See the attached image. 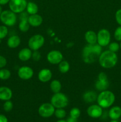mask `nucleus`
Here are the masks:
<instances>
[{"label":"nucleus","mask_w":121,"mask_h":122,"mask_svg":"<svg viewBox=\"0 0 121 122\" xmlns=\"http://www.w3.org/2000/svg\"><path fill=\"white\" fill-rule=\"evenodd\" d=\"M102 46L98 44H88L83 50V60L86 63L94 62L102 53Z\"/></svg>","instance_id":"nucleus-1"},{"label":"nucleus","mask_w":121,"mask_h":122,"mask_svg":"<svg viewBox=\"0 0 121 122\" xmlns=\"http://www.w3.org/2000/svg\"><path fill=\"white\" fill-rule=\"evenodd\" d=\"M118 57L115 52L110 50L103 51L98 57V62L102 67L104 69H111L116 65Z\"/></svg>","instance_id":"nucleus-2"},{"label":"nucleus","mask_w":121,"mask_h":122,"mask_svg":"<svg viewBox=\"0 0 121 122\" xmlns=\"http://www.w3.org/2000/svg\"><path fill=\"white\" fill-rule=\"evenodd\" d=\"M115 101V95L112 91L104 90L97 95V102L103 108H107L111 107Z\"/></svg>","instance_id":"nucleus-3"},{"label":"nucleus","mask_w":121,"mask_h":122,"mask_svg":"<svg viewBox=\"0 0 121 122\" xmlns=\"http://www.w3.org/2000/svg\"><path fill=\"white\" fill-rule=\"evenodd\" d=\"M68 98L64 94L58 92L54 94L51 99V103L56 108H64L68 104Z\"/></svg>","instance_id":"nucleus-4"},{"label":"nucleus","mask_w":121,"mask_h":122,"mask_svg":"<svg viewBox=\"0 0 121 122\" xmlns=\"http://www.w3.org/2000/svg\"><path fill=\"white\" fill-rule=\"evenodd\" d=\"M0 20L6 26H13L17 23L16 14L12 11H2L0 15Z\"/></svg>","instance_id":"nucleus-5"},{"label":"nucleus","mask_w":121,"mask_h":122,"mask_svg":"<svg viewBox=\"0 0 121 122\" xmlns=\"http://www.w3.org/2000/svg\"><path fill=\"white\" fill-rule=\"evenodd\" d=\"M45 43V38L42 35L39 34L34 35L29 39L28 46L33 51H37L42 48Z\"/></svg>","instance_id":"nucleus-6"},{"label":"nucleus","mask_w":121,"mask_h":122,"mask_svg":"<svg viewBox=\"0 0 121 122\" xmlns=\"http://www.w3.org/2000/svg\"><path fill=\"white\" fill-rule=\"evenodd\" d=\"M11 11L16 13H21L26 9L27 2L26 0H10L8 2Z\"/></svg>","instance_id":"nucleus-7"},{"label":"nucleus","mask_w":121,"mask_h":122,"mask_svg":"<svg viewBox=\"0 0 121 122\" xmlns=\"http://www.w3.org/2000/svg\"><path fill=\"white\" fill-rule=\"evenodd\" d=\"M97 43L101 46H106L110 44L111 35L108 30L102 29L100 30L97 34Z\"/></svg>","instance_id":"nucleus-8"},{"label":"nucleus","mask_w":121,"mask_h":122,"mask_svg":"<svg viewBox=\"0 0 121 122\" xmlns=\"http://www.w3.org/2000/svg\"><path fill=\"white\" fill-rule=\"evenodd\" d=\"M55 108L51 103H43L39 107L38 113L43 118H48L54 114Z\"/></svg>","instance_id":"nucleus-9"},{"label":"nucleus","mask_w":121,"mask_h":122,"mask_svg":"<svg viewBox=\"0 0 121 122\" xmlns=\"http://www.w3.org/2000/svg\"><path fill=\"white\" fill-rule=\"evenodd\" d=\"M47 60L52 64H58L63 60V55L58 50H52L47 55Z\"/></svg>","instance_id":"nucleus-10"},{"label":"nucleus","mask_w":121,"mask_h":122,"mask_svg":"<svg viewBox=\"0 0 121 122\" xmlns=\"http://www.w3.org/2000/svg\"><path fill=\"white\" fill-rule=\"evenodd\" d=\"M87 113L90 117L97 119L100 117L103 114V108L98 104H93L88 107Z\"/></svg>","instance_id":"nucleus-11"},{"label":"nucleus","mask_w":121,"mask_h":122,"mask_svg":"<svg viewBox=\"0 0 121 122\" xmlns=\"http://www.w3.org/2000/svg\"><path fill=\"white\" fill-rule=\"evenodd\" d=\"M17 73L18 76L21 79L28 80L33 77L34 71L30 67L23 66L18 70Z\"/></svg>","instance_id":"nucleus-12"},{"label":"nucleus","mask_w":121,"mask_h":122,"mask_svg":"<svg viewBox=\"0 0 121 122\" xmlns=\"http://www.w3.org/2000/svg\"><path fill=\"white\" fill-rule=\"evenodd\" d=\"M28 13L22 12L20 14V22L19 23V28L22 32H26L30 29V25L28 22Z\"/></svg>","instance_id":"nucleus-13"},{"label":"nucleus","mask_w":121,"mask_h":122,"mask_svg":"<svg viewBox=\"0 0 121 122\" xmlns=\"http://www.w3.org/2000/svg\"><path fill=\"white\" fill-rule=\"evenodd\" d=\"M52 77V73L48 69H43L40 70L38 73V79L42 82H47L51 79Z\"/></svg>","instance_id":"nucleus-14"},{"label":"nucleus","mask_w":121,"mask_h":122,"mask_svg":"<svg viewBox=\"0 0 121 122\" xmlns=\"http://www.w3.org/2000/svg\"><path fill=\"white\" fill-rule=\"evenodd\" d=\"M13 97V92L10 88L6 86L0 87V100L8 101Z\"/></svg>","instance_id":"nucleus-15"},{"label":"nucleus","mask_w":121,"mask_h":122,"mask_svg":"<svg viewBox=\"0 0 121 122\" xmlns=\"http://www.w3.org/2000/svg\"><path fill=\"white\" fill-rule=\"evenodd\" d=\"M28 22L30 26L33 27H38L42 23L43 18L41 15L37 14L30 15L28 17Z\"/></svg>","instance_id":"nucleus-16"},{"label":"nucleus","mask_w":121,"mask_h":122,"mask_svg":"<svg viewBox=\"0 0 121 122\" xmlns=\"http://www.w3.org/2000/svg\"><path fill=\"white\" fill-rule=\"evenodd\" d=\"M32 50H30L29 48H23L19 51L18 54L19 58L23 61H28L32 58Z\"/></svg>","instance_id":"nucleus-17"},{"label":"nucleus","mask_w":121,"mask_h":122,"mask_svg":"<svg viewBox=\"0 0 121 122\" xmlns=\"http://www.w3.org/2000/svg\"><path fill=\"white\" fill-rule=\"evenodd\" d=\"M109 116L112 120H117L121 117V107L119 106L112 107L109 111Z\"/></svg>","instance_id":"nucleus-18"},{"label":"nucleus","mask_w":121,"mask_h":122,"mask_svg":"<svg viewBox=\"0 0 121 122\" xmlns=\"http://www.w3.org/2000/svg\"><path fill=\"white\" fill-rule=\"evenodd\" d=\"M84 38L88 44H95L97 43V36L95 32L93 30H88L84 35Z\"/></svg>","instance_id":"nucleus-19"},{"label":"nucleus","mask_w":121,"mask_h":122,"mask_svg":"<svg viewBox=\"0 0 121 122\" xmlns=\"http://www.w3.org/2000/svg\"><path fill=\"white\" fill-rule=\"evenodd\" d=\"M21 39L17 35H13L7 40V45L10 48H16L20 45Z\"/></svg>","instance_id":"nucleus-20"},{"label":"nucleus","mask_w":121,"mask_h":122,"mask_svg":"<svg viewBox=\"0 0 121 122\" xmlns=\"http://www.w3.org/2000/svg\"><path fill=\"white\" fill-rule=\"evenodd\" d=\"M83 98L85 102L87 103H91L97 100V95L95 92L90 91L84 93Z\"/></svg>","instance_id":"nucleus-21"},{"label":"nucleus","mask_w":121,"mask_h":122,"mask_svg":"<svg viewBox=\"0 0 121 122\" xmlns=\"http://www.w3.org/2000/svg\"><path fill=\"white\" fill-rule=\"evenodd\" d=\"M109 86L108 80H98L96 83V88L100 91L107 90Z\"/></svg>","instance_id":"nucleus-22"},{"label":"nucleus","mask_w":121,"mask_h":122,"mask_svg":"<svg viewBox=\"0 0 121 122\" xmlns=\"http://www.w3.org/2000/svg\"><path fill=\"white\" fill-rule=\"evenodd\" d=\"M38 10H39L38 9V6L36 4L33 2H27L26 10H27V13L29 15L37 14L38 12Z\"/></svg>","instance_id":"nucleus-23"},{"label":"nucleus","mask_w":121,"mask_h":122,"mask_svg":"<svg viewBox=\"0 0 121 122\" xmlns=\"http://www.w3.org/2000/svg\"><path fill=\"white\" fill-rule=\"evenodd\" d=\"M61 83H60V81H59L58 80H53V81L51 82V84H50V88H51V90L52 91L54 94L60 92V90H61Z\"/></svg>","instance_id":"nucleus-24"},{"label":"nucleus","mask_w":121,"mask_h":122,"mask_svg":"<svg viewBox=\"0 0 121 122\" xmlns=\"http://www.w3.org/2000/svg\"><path fill=\"white\" fill-rule=\"evenodd\" d=\"M58 69L62 73H66L70 70V65L67 61L62 60L58 64Z\"/></svg>","instance_id":"nucleus-25"},{"label":"nucleus","mask_w":121,"mask_h":122,"mask_svg":"<svg viewBox=\"0 0 121 122\" xmlns=\"http://www.w3.org/2000/svg\"><path fill=\"white\" fill-rule=\"evenodd\" d=\"M11 72L9 70L6 69H1L0 70V79L7 80L10 77Z\"/></svg>","instance_id":"nucleus-26"},{"label":"nucleus","mask_w":121,"mask_h":122,"mask_svg":"<svg viewBox=\"0 0 121 122\" xmlns=\"http://www.w3.org/2000/svg\"><path fill=\"white\" fill-rule=\"evenodd\" d=\"M54 114L58 119H62L66 116V113L63 108H56Z\"/></svg>","instance_id":"nucleus-27"},{"label":"nucleus","mask_w":121,"mask_h":122,"mask_svg":"<svg viewBox=\"0 0 121 122\" xmlns=\"http://www.w3.org/2000/svg\"><path fill=\"white\" fill-rule=\"evenodd\" d=\"M81 114V111L77 107H74L72 109L70 110V117L74 118V119H77L79 117Z\"/></svg>","instance_id":"nucleus-28"},{"label":"nucleus","mask_w":121,"mask_h":122,"mask_svg":"<svg viewBox=\"0 0 121 122\" xmlns=\"http://www.w3.org/2000/svg\"><path fill=\"white\" fill-rule=\"evenodd\" d=\"M119 50L120 44H119L116 42H113L109 44V50H110V51L116 53Z\"/></svg>","instance_id":"nucleus-29"},{"label":"nucleus","mask_w":121,"mask_h":122,"mask_svg":"<svg viewBox=\"0 0 121 122\" xmlns=\"http://www.w3.org/2000/svg\"><path fill=\"white\" fill-rule=\"evenodd\" d=\"M8 33V29L5 25L0 26V39H2L5 38Z\"/></svg>","instance_id":"nucleus-30"},{"label":"nucleus","mask_w":121,"mask_h":122,"mask_svg":"<svg viewBox=\"0 0 121 122\" xmlns=\"http://www.w3.org/2000/svg\"><path fill=\"white\" fill-rule=\"evenodd\" d=\"M4 110L6 112H9L13 109V104L10 100H8V101H5L4 102L3 106Z\"/></svg>","instance_id":"nucleus-31"},{"label":"nucleus","mask_w":121,"mask_h":122,"mask_svg":"<svg viewBox=\"0 0 121 122\" xmlns=\"http://www.w3.org/2000/svg\"><path fill=\"white\" fill-rule=\"evenodd\" d=\"M114 38L117 41L121 42V26H119L115 29L114 32Z\"/></svg>","instance_id":"nucleus-32"},{"label":"nucleus","mask_w":121,"mask_h":122,"mask_svg":"<svg viewBox=\"0 0 121 122\" xmlns=\"http://www.w3.org/2000/svg\"><path fill=\"white\" fill-rule=\"evenodd\" d=\"M115 20L119 26H121V8L116 11L115 13Z\"/></svg>","instance_id":"nucleus-33"},{"label":"nucleus","mask_w":121,"mask_h":122,"mask_svg":"<svg viewBox=\"0 0 121 122\" xmlns=\"http://www.w3.org/2000/svg\"><path fill=\"white\" fill-rule=\"evenodd\" d=\"M7 60L4 56H0V69L4 67L7 64Z\"/></svg>","instance_id":"nucleus-34"},{"label":"nucleus","mask_w":121,"mask_h":122,"mask_svg":"<svg viewBox=\"0 0 121 122\" xmlns=\"http://www.w3.org/2000/svg\"><path fill=\"white\" fill-rule=\"evenodd\" d=\"M34 52L32 53V58L35 61H39L40 59V54L37 51H34Z\"/></svg>","instance_id":"nucleus-35"},{"label":"nucleus","mask_w":121,"mask_h":122,"mask_svg":"<svg viewBox=\"0 0 121 122\" xmlns=\"http://www.w3.org/2000/svg\"><path fill=\"white\" fill-rule=\"evenodd\" d=\"M98 80H108L106 74L104 72H101L98 75Z\"/></svg>","instance_id":"nucleus-36"},{"label":"nucleus","mask_w":121,"mask_h":122,"mask_svg":"<svg viewBox=\"0 0 121 122\" xmlns=\"http://www.w3.org/2000/svg\"><path fill=\"white\" fill-rule=\"evenodd\" d=\"M0 122H8V119L4 114H0Z\"/></svg>","instance_id":"nucleus-37"},{"label":"nucleus","mask_w":121,"mask_h":122,"mask_svg":"<svg viewBox=\"0 0 121 122\" xmlns=\"http://www.w3.org/2000/svg\"><path fill=\"white\" fill-rule=\"evenodd\" d=\"M66 122H77V119H74V118L72 117H70L66 120Z\"/></svg>","instance_id":"nucleus-38"},{"label":"nucleus","mask_w":121,"mask_h":122,"mask_svg":"<svg viewBox=\"0 0 121 122\" xmlns=\"http://www.w3.org/2000/svg\"><path fill=\"white\" fill-rule=\"evenodd\" d=\"M10 0H0V5H5L8 4Z\"/></svg>","instance_id":"nucleus-39"},{"label":"nucleus","mask_w":121,"mask_h":122,"mask_svg":"<svg viewBox=\"0 0 121 122\" xmlns=\"http://www.w3.org/2000/svg\"><path fill=\"white\" fill-rule=\"evenodd\" d=\"M56 122H66V120H63V119H60V120H58Z\"/></svg>","instance_id":"nucleus-40"},{"label":"nucleus","mask_w":121,"mask_h":122,"mask_svg":"<svg viewBox=\"0 0 121 122\" xmlns=\"http://www.w3.org/2000/svg\"><path fill=\"white\" fill-rule=\"evenodd\" d=\"M2 12V7H1V5H0V15H1V13Z\"/></svg>","instance_id":"nucleus-41"},{"label":"nucleus","mask_w":121,"mask_h":122,"mask_svg":"<svg viewBox=\"0 0 121 122\" xmlns=\"http://www.w3.org/2000/svg\"><path fill=\"white\" fill-rule=\"evenodd\" d=\"M110 122H119L117 120H112Z\"/></svg>","instance_id":"nucleus-42"},{"label":"nucleus","mask_w":121,"mask_h":122,"mask_svg":"<svg viewBox=\"0 0 121 122\" xmlns=\"http://www.w3.org/2000/svg\"><path fill=\"white\" fill-rule=\"evenodd\" d=\"M120 49L121 50V43H120Z\"/></svg>","instance_id":"nucleus-43"},{"label":"nucleus","mask_w":121,"mask_h":122,"mask_svg":"<svg viewBox=\"0 0 121 122\" xmlns=\"http://www.w3.org/2000/svg\"><path fill=\"white\" fill-rule=\"evenodd\" d=\"M120 75H121V73H120Z\"/></svg>","instance_id":"nucleus-44"}]
</instances>
